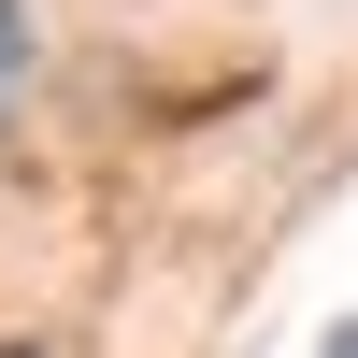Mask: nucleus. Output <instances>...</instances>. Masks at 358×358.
Here are the masks:
<instances>
[{
  "instance_id": "obj_1",
  "label": "nucleus",
  "mask_w": 358,
  "mask_h": 358,
  "mask_svg": "<svg viewBox=\"0 0 358 358\" xmlns=\"http://www.w3.org/2000/svg\"><path fill=\"white\" fill-rule=\"evenodd\" d=\"M15 86H29V0H0V115H15Z\"/></svg>"
},
{
  "instance_id": "obj_2",
  "label": "nucleus",
  "mask_w": 358,
  "mask_h": 358,
  "mask_svg": "<svg viewBox=\"0 0 358 358\" xmlns=\"http://www.w3.org/2000/svg\"><path fill=\"white\" fill-rule=\"evenodd\" d=\"M330 358H358V315H344V330H330Z\"/></svg>"
}]
</instances>
